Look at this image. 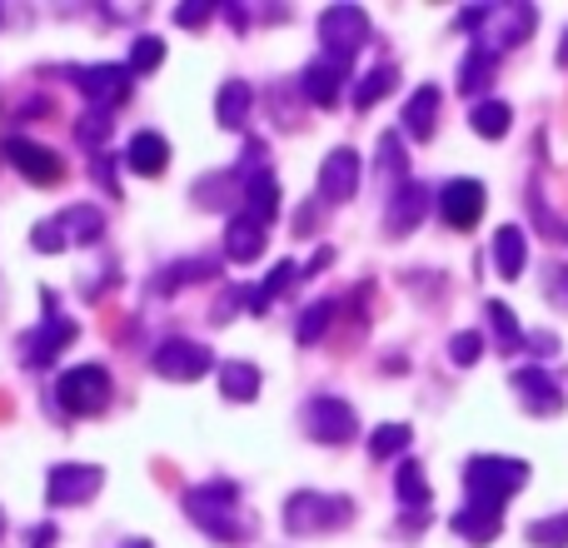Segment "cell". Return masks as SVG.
Segmentation results:
<instances>
[{"instance_id": "cb8c5ba5", "label": "cell", "mask_w": 568, "mask_h": 548, "mask_svg": "<svg viewBox=\"0 0 568 548\" xmlns=\"http://www.w3.org/2000/svg\"><path fill=\"white\" fill-rule=\"evenodd\" d=\"M389 80H394V70H379V75H369V85L359 90V100H364V105H369V100H379V95H384V85H389Z\"/></svg>"}, {"instance_id": "484cf974", "label": "cell", "mask_w": 568, "mask_h": 548, "mask_svg": "<svg viewBox=\"0 0 568 548\" xmlns=\"http://www.w3.org/2000/svg\"><path fill=\"white\" fill-rule=\"evenodd\" d=\"M559 60H564V65H568V35H564V50H559Z\"/></svg>"}, {"instance_id": "ffe728a7", "label": "cell", "mask_w": 568, "mask_h": 548, "mask_svg": "<svg viewBox=\"0 0 568 548\" xmlns=\"http://www.w3.org/2000/svg\"><path fill=\"white\" fill-rule=\"evenodd\" d=\"M489 314H494V324H499V339L504 344H519V324H514V314L504 309V304H489Z\"/></svg>"}, {"instance_id": "ac0fdd59", "label": "cell", "mask_w": 568, "mask_h": 548, "mask_svg": "<svg viewBox=\"0 0 568 548\" xmlns=\"http://www.w3.org/2000/svg\"><path fill=\"white\" fill-rule=\"evenodd\" d=\"M225 394H235V399H250V394H255V374H250L245 364H235V369L225 374Z\"/></svg>"}, {"instance_id": "277c9868", "label": "cell", "mask_w": 568, "mask_h": 548, "mask_svg": "<svg viewBox=\"0 0 568 548\" xmlns=\"http://www.w3.org/2000/svg\"><path fill=\"white\" fill-rule=\"evenodd\" d=\"M10 160H16L20 170H26L36 185H55L60 180V160L50 155V150H40V145H26V140H10Z\"/></svg>"}, {"instance_id": "d6986e66", "label": "cell", "mask_w": 568, "mask_h": 548, "mask_svg": "<svg viewBox=\"0 0 568 548\" xmlns=\"http://www.w3.org/2000/svg\"><path fill=\"white\" fill-rule=\"evenodd\" d=\"M399 444H409V429H399V424H394V429H379V434H374V454H394Z\"/></svg>"}, {"instance_id": "5b68a950", "label": "cell", "mask_w": 568, "mask_h": 548, "mask_svg": "<svg viewBox=\"0 0 568 548\" xmlns=\"http://www.w3.org/2000/svg\"><path fill=\"white\" fill-rule=\"evenodd\" d=\"M310 424H314V434H320V439H349L354 434V414L344 409V404H314L310 409Z\"/></svg>"}, {"instance_id": "5bb4252c", "label": "cell", "mask_w": 568, "mask_h": 548, "mask_svg": "<svg viewBox=\"0 0 568 548\" xmlns=\"http://www.w3.org/2000/svg\"><path fill=\"white\" fill-rule=\"evenodd\" d=\"M434 110H439V95H434V90H419V95L409 100V110H404V125H409V135H429Z\"/></svg>"}, {"instance_id": "ba28073f", "label": "cell", "mask_w": 568, "mask_h": 548, "mask_svg": "<svg viewBox=\"0 0 568 548\" xmlns=\"http://www.w3.org/2000/svg\"><path fill=\"white\" fill-rule=\"evenodd\" d=\"M494 260H499L504 280H519L524 274V235L514 225H504L499 235H494Z\"/></svg>"}, {"instance_id": "9c48e42d", "label": "cell", "mask_w": 568, "mask_h": 548, "mask_svg": "<svg viewBox=\"0 0 568 548\" xmlns=\"http://www.w3.org/2000/svg\"><path fill=\"white\" fill-rule=\"evenodd\" d=\"M160 369L175 374V379H195V374L205 369V349H195V344H170V349L160 354Z\"/></svg>"}, {"instance_id": "2e32d148", "label": "cell", "mask_w": 568, "mask_h": 548, "mask_svg": "<svg viewBox=\"0 0 568 548\" xmlns=\"http://www.w3.org/2000/svg\"><path fill=\"white\" fill-rule=\"evenodd\" d=\"M529 539L539 548H568V514H559V519H544L529 529Z\"/></svg>"}, {"instance_id": "8fae6325", "label": "cell", "mask_w": 568, "mask_h": 548, "mask_svg": "<svg viewBox=\"0 0 568 548\" xmlns=\"http://www.w3.org/2000/svg\"><path fill=\"white\" fill-rule=\"evenodd\" d=\"M454 529L474 544H489L494 534H499V509H479V504H474V509H464L459 519H454Z\"/></svg>"}, {"instance_id": "30bf717a", "label": "cell", "mask_w": 568, "mask_h": 548, "mask_svg": "<svg viewBox=\"0 0 568 548\" xmlns=\"http://www.w3.org/2000/svg\"><path fill=\"white\" fill-rule=\"evenodd\" d=\"M100 484L95 469H55V489H50V499L65 504V499H90V489Z\"/></svg>"}, {"instance_id": "e0dca14e", "label": "cell", "mask_w": 568, "mask_h": 548, "mask_svg": "<svg viewBox=\"0 0 568 548\" xmlns=\"http://www.w3.org/2000/svg\"><path fill=\"white\" fill-rule=\"evenodd\" d=\"M230 250H235L240 260H250L260 250V225H245V220H235L230 225Z\"/></svg>"}, {"instance_id": "6da1fadb", "label": "cell", "mask_w": 568, "mask_h": 548, "mask_svg": "<svg viewBox=\"0 0 568 548\" xmlns=\"http://www.w3.org/2000/svg\"><path fill=\"white\" fill-rule=\"evenodd\" d=\"M524 479H529V469L509 464V459H474L469 464V494L479 509H499L509 494L524 489Z\"/></svg>"}, {"instance_id": "603a6c76", "label": "cell", "mask_w": 568, "mask_h": 548, "mask_svg": "<svg viewBox=\"0 0 568 548\" xmlns=\"http://www.w3.org/2000/svg\"><path fill=\"white\" fill-rule=\"evenodd\" d=\"M220 115H225V120H240V115H245V90H230V95L225 100H220Z\"/></svg>"}, {"instance_id": "44dd1931", "label": "cell", "mask_w": 568, "mask_h": 548, "mask_svg": "<svg viewBox=\"0 0 568 548\" xmlns=\"http://www.w3.org/2000/svg\"><path fill=\"white\" fill-rule=\"evenodd\" d=\"M399 489H404V499L409 504H424V484H419V469H414V464L399 474Z\"/></svg>"}, {"instance_id": "9a60e30c", "label": "cell", "mask_w": 568, "mask_h": 548, "mask_svg": "<svg viewBox=\"0 0 568 548\" xmlns=\"http://www.w3.org/2000/svg\"><path fill=\"white\" fill-rule=\"evenodd\" d=\"M489 80H494V50H474V55L464 60V75H459L464 95H469V90H484Z\"/></svg>"}, {"instance_id": "52a82bcc", "label": "cell", "mask_w": 568, "mask_h": 548, "mask_svg": "<svg viewBox=\"0 0 568 548\" xmlns=\"http://www.w3.org/2000/svg\"><path fill=\"white\" fill-rule=\"evenodd\" d=\"M354 170H359V160H354L349 150L329 155V165H324V180H320L324 200H344V195H349V190H354Z\"/></svg>"}, {"instance_id": "3957f363", "label": "cell", "mask_w": 568, "mask_h": 548, "mask_svg": "<svg viewBox=\"0 0 568 548\" xmlns=\"http://www.w3.org/2000/svg\"><path fill=\"white\" fill-rule=\"evenodd\" d=\"M60 399L70 404V409H80V414H90L100 399H105V374L95 369V364H85V369H75L65 384H60Z\"/></svg>"}, {"instance_id": "d4e9b609", "label": "cell", "mask_w": 568, "mask_h": 548, "mask_svg": "<svg viewBox=\"0 0 568 548\" xmlns=\"http://www.w3.org/2000/svg\"><path fill=\"white\" fill-rule=\"evenodd\" d=\"M140 55H135V65H160V40H140Z\"/></svg>"}, {"instance_id": "7402d4cb", "label": "cell", "mask_w": 568, "mask_h": 548, "mask_svg": "<svg viewBox=\"0 0 568 548\" xmlns=\"http://www.w3.org/2000/svg\"><path fill=\"white\" fill-rule=\"evenodd\" d=\"M454 359H459V364L479 359V334H459V339H454Z\"/></svg>"}, {"instance_id": "7c38bea8", "label": "cell", "mask_w": 568, "mask_h": 548, "mask_svg": "<svg viewBox=\"0 0 568 548\" xmlns=\"http://www.w3.org/2000/svg\"><path fill=\"white\" fill-rule=\"evenodd\" d=\"M165 160H170V145L160 135H140L135 145H130V165H135L140 175H160Z\"/></svg>"}, {"instance_id": "4fadbf2b", "label": "cell", "mask_w": 568, "mask_h": 548, "mask_svg": "<svg viewBox=\"0 0 568 548\" xmlns=\"http://www.w3.org/2000/svg\"><path fill=\"white\" fill-rule=\"evenodd\" d=\"M509 105H504V100H484V105H474V130H479V135H489V140H499L504 130H509Z\"/></svg>"}, {"instance_id": "7a4b0ae2", "label": "cell", "mask_w": 568, "mask_h": 548, "mask_svg": "<svg viewBox=\"0 0 568 548\" xmlns=\"http://www.w3.org/2000/svg\"><path fill=\"white\" fill-rule=\"evenodd\" d=\"M439 210H444V220H449L454 230L479 225V215H484V185H479V180H454V185L444 190Z\"/></svg>"}, {"instance_id": "8992f818", "label": "cell", "mask_w": 568, "mask_h": 548, "mask_svg": "<svg viewBox=\"0 0 568 548\" xmlns=\"http://www.w3.org/2000/svg\"><path fill=\"white\" fill-rule=\"evenodd\" d=\"M524 389V399H529V409L534 414H554L559 409V389L549 384V374L544 369H519V379H514Z\"/></svg>"}]
</instances>
